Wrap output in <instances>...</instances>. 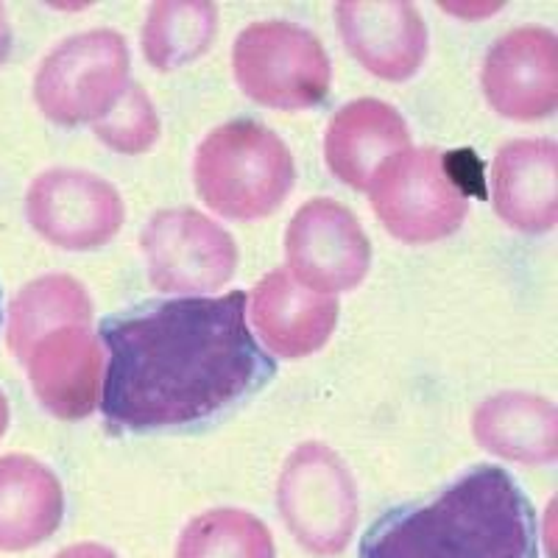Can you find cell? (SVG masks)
Listing matches in <instances>:
<instances>
[{"mask_svg":"<svg viewBox=\"0 0 558 558\" xmlns=\"http://www.w3.org/2000/svg\"><path fill=\"white\" fill-rule=\"evenodd\" d=\"M9 427V402L7 397H3V391H0V436L7 433Z\"/></svg>","mask_w":558,"mask_h":558,"instance_id":"obj_25","label":"cell"},{"mask_svg":"<svg viewBox=\"0 0 558 558\" xmlns=\"http://www.w3.org/2000/svg\"><path fill=\"white\" fill-rule=\"evenodd\" d=\"M408 148L411 132L405 118L391 104L377 98L349 101L338 109L324 137L327 168L355 191H368L372 179L388 159Z\"/></svg>","mask_w":558,"mask_h":558,"instance_id":"obj_15","label":"cell"},{"mask_svg":"<svg viewBox=\"0 0 558 558\" xmlns=\"http://www.w3.org/2000/svg\"><path fill=\"white\" fill-rule=\"evenodd\" d=\"M477 445L517 463H553L558 458V413L545 397L502 391L481 402L472 418Z\"/></svg>","mask_w":558,"mask_h":558,"instance_id":"obj_17","label":"cell"},{"mask_svg":"<svg viewBox=\"0 0 558 558\" xmlns=\"http://www.w3.org/2000/svg\"><path fill=\"white\" fill-rule=\"evenodd\" d=\"M279 514L305 550L336 556L357 527V486L347 463L322 441L296 447L277 483Z\"/></svg>","mask_w":558,"mask_h":558,"instance_id":"obj_7","label":"cell"},{"mask_svg":"<svg viewBox=\"0 0 558 558\" xmlns=\"http://www.w3.org/2000/svg\"><path fill=\"white\" fill-rule=\"evenodd\" d=\"M193 179L202 202L218 216L254 221L282 207L296 182V166L271 129L241 118L204 137Z\"/></svg>","mask_w":558,"mask_h":558,"instance_id":"obj_3","label":"cell"},{"mask_svg":"<svg viewBox=\"0 0 558 558\" xmlns=\"http://www.w3.org/2000/svg\"><path fill=\"white\" fill-rule=\"evenodd\" d=\"M101 341L109 355L101 408L114 433L209 425L277 375L252 336L243 291L140 302L104 318Z\"/></svg>","mask_w":558,"mask_h":558,"instance_id":"obj_1","label":"cell"},{"mask_svg":"<svg viewBox=\"0 0 558 558\" xmlns=\"http://www.w3.org/2000/svg\"><path fill=\"white\" fill-rule=\"evenodd\" d=\"M126 87L129 45L109 28L59 43L34 76L37 107L59 126L101 121Z\"/></svg>","mask_w":558,"mask_h":558,"instance_id":"obj_6","label":"cell"},{"mask_svg":"<svg viewBox=\"0 0 558 558\" xmlns=\"http://www.w3.org/2000/svg\"><path fill=\"white\" fill-rule=\"evenodd\" d=\"M93 129H96V137L112 151L143 154L157 143L159 114L146 89L129 82L123 96L114 101V107L101 121L93 123Z\"/></svg>","mask_w":558,"mask_h":558,"instance_id":"obj_22","label":"cell"},{"mask_svg":"<svg viewBox=\"0 0 558 558\" xmlns=\"http://www.w3.org/2000/svg\"><path fill=\"white\" fill-rule=\"evenodd\" d=\"M89 318H93V302L78 279L64 274L39 277L12 302L9 347L20 361H26L39 338L68 324H87Z\"/></svg>","mask_w":558,"mask_h":558,"instance_id":"obj_19","label":"cell"},{"mask_svg":"<svg viewBox=\"0 0 558 558\" xmlns=\"http://www.w3.org/2000/svg\"><path fill=\"white\" fill-rule=\"evenodd\" d=\"M9 53H12V26H9L7 7L0 3V64L7 62Z\"/></svg>","mask_w":558,"mask_h":558,"instance_id":"obj_24","label":"cell"},{"mask_svg":"<svg viewBox=\"0 0 558 558\" xmlns=\"http://www.w3.org/2000/svg\"><path fill=\"white\" fill-rule=\"evenodd\" d=\"M57 558H118L112 550L101 545H73L59 553Z\"/></svg>","mask_w":558,"mask_h":558,"instance_id":"obj_23","label":"cell"},{"mask_svg":"<svg viewBox=\"0 0 558 558\" xmlns=\"http://www.w3.org/2000/svg\"><path fill=\"white\" fill-rule=\"evenodd\" d=\"M218 32V9L207 0H157L143 26V53L162 73L196 62Z\"/></svg>","mask_w":558,"mask_h":558,"instance_id":"obj_20","label":"cell"},{"mask_svg":"<svg viewBox=\"0 0 558 558\" xmlns=\"http://www.w3.org/2000/svg\"><path fill=\"white\" fill-rule=\"evenodd\" d=\"M101 361V347L87 324H68L48 332L26 357L37 400L59 418L89 416L98 402Z\"/></svg>","mask_w":558,"mask_h":558,"instance_id":"obj_14","label":"cell"},{"mask_svg":"<svg viewBox=\"0 0 558 558\" xmlns=\"http://www.w3.org/2000/svg\"><path fill=\"white\" fill-rule=\"evenodd\" d=\"M28 223L48 243L89 252L112 241L123 227V198L107 179L76 168L39 173L26 196Z\"/></svg>","mask_w":558,"mask_h":558,"instance_id":"obj_9","label":"cell"},{"mask_svg":"<svg viewBox=\"0 0 558 558\" xmlns=\"http://www.w3.org/2000/svg\"><path fill=\"white\" fill-rule=\"evenodd\" d=\"M558 148L553 140H514L497 151L492 171L497 216L508 227L542 235L558 221Z\"/></svg>","mask_w":558,"mask_h":558,"instance_id":"obj_16","label":"cell"},{"mask_svg":"<svg viewBox=\"0 0 558 558\" xmlns=\"http://www.w3.org/2000/svg\"><path fill=\"white\" fill-rule=\"evenodd\" d=\"M232 68L238 87L252 101L282 112L318 107L332 82L322 39L288 20H263L241 32Z\"/></svg>","mask_w":558,"mask_h":558,"instance_id":"obj_4","label":"cell"},{"mask_svg":"<svg viewBox=\"0 0 558 558\" xmlns=\"http://www.w3.org/2000/svg\"><path fill=\"white\" fill-rule=\"evenodd\" d=\"M361 558H539V520L506 470L475 466L433 502L372 522Z\"/></svg>","mask_w":558,"mask_h":558,"instance_id":"obj_2","label":"cell"},{"mask_svg":"<svg viewBox=\"0 0 558 558\" xmlns=\"http://www.w3.org/2000/svg\"><path fill=\"white\" fill-rule=\"evenodd\" d=\"M483 93L497 114L542 121L558 107V39L547 28L525 26L492 45L483 62Z\"/></svg>","mask_w":558,"mask_h":558,"instance_id":"obj_11","label":"cell"},{"mask_svg":"<svg viewBox=\"0 0 558 558\" xmlns=\"http://www.w3.org/2000/svg\"><path fill=\"white\" fill-rule=\"evenodd\" d=\"M286 257L299 286L327 296L361 286L372 266V243L343 204L313 198L288 227Z\"/></svg>","mask_w":558,"mask_h":558,"instance_id":"obj_10","label":"cell"},{"mask_svg":"<svg viewBox=\"0 0 558 558\" xmlns=\"http://www.w3.org/2000/svg\"><path fill=\"white\" fill-rule=\"evenodd\" d=\"M338 32L347 51L377 78L408 82L427 57V26L411 3H338Z\"/></svg>","mask_w":558,"mask_h":558,"instance_id":"obj_12","label":"cell"},{"mask_svg":"<svg viewBox=\"0 0 558 558\" xmlns=\"http://www.w3.org/2000/svg\"><path fill=\"white\" fill-rule=\"evenodd\" d=\"M248 318L274 355L299 361L330 341L338 324V302L299 286L288 271H271L254 286Z\"/></svg>","mask_w":558,"mask_h":558,"instance_id":"obj_13","label":"cell"},{"mask_svg":"<svg viewBox=\"0 0 558 558\" xmlns=\"http://www.w3.org/2000/svg\"><path fill=\"white\" fill-rule=\"evenodd\" d=\"M140 246L146 257L148 279L157 291H218L235 277V238L198 209H162L151 216Z\"/></svg>","mask_w":558,"mask_h":558,"instance_id":"obj_8","label":"cell"},{"mask_svg":"<svg viewBox=\"0 0 558 558\" xmlns=\"http://www.w3.org/2000/svg\"><path fill=\"white\" fill-rule=\"evenodd\" d=\"M271 531L241 508H213L184 527L177 558H274Z\"/></svg>","mask_w":558,"mask_h":558,"instance_id":"obj_21","label":"cell"},{"mask_svg":"<svg viewBox=\"0 0 558 558\" xmlns=\"http://www.w3.org/2000/svg\"><path fill=\"white\" fill-rule=\"evenodd\" d=\"M64 492L45 463L0 458V550H28L62 525Z\"/></svg>","mask_w":558,"mask_h":558,"instance_id":"obj_18","label":"cell"},{"mask_svg":"<svg viewBox=\"0 0 558 558\" xmlns=\"http://www.w3.org/2000/svg\"><path fill=\"white\" fill-rule=\"evenodd\" d=\"M368 191L375 216L402 243L445 241L470 213V198L436 148L393 154Z\"/></svg>","mask_w":558,"mask_h":558,"instance_id":"obj_5","label":"cell"}]
</instances>
